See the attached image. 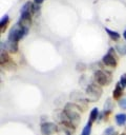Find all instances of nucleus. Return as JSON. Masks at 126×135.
I'll list each match as a JSON object with an SVG mask.
<instances>
[{
  "instance_id": "1",
  "label": "nucleus",
  "mask_w": 126,
  "mask_h": 135,
  "mask_svg": "<svg viewBox=\"0 0 126 135\" xmlns=\"http://www.w3.org/2000/svg\"><path fill=\"white\" fill-rule=\"evenodd\" d=\"M29 28L23 27L21 26L19 23H16L15 25H13L8 32V36H7V40L12 41V42H16L18 43V41H20L22 38H24L27 34H28Z\"/></svg>"
},
{
  "instance_id": "2",
  "label": "nucleus",
  "mask_w": 126,
  "mask_h": 135,
  "mask_svg": "<svg viewBox=\"0 0 126 135\" xmlns=\"http://www.w3.org/2000/svg\"><path fill=\"white\" fill-rule=\"evenodd\" d=\"M93 78L94 81L100 85V86H106L111 82V76L108 72L103 71V70H97L93 73Z\"/></svg>"
},
{
  "instance_id": "3",
  "label": "nucleus",
  "mask_w": 126,
  "mask_h": 135,
  "mask_svg": "<svg viewBox=\"0 0 126 135\" xmlns=\"http://www.w3.org/2000/svg\"><path fill=\"white\" fill-rule=\"evenodd\" d=\"M102 62H103L106 66L112 68V69L117 66V64H118V58L116 57V55H114V50H113L112 47L109 49L108 53L103 56Z\"/></svg>"
},
{
  "instance_id": "4",
  "label": "nucleus",
  "mask_w": 126,
  "mask_h": 135,
  "mask_svg": "<svg viewBox=\"0 0 126 135\" xmlns=\"http://www.w3.org/2000/svg\"><path fill=\"white\" fill-rule=\"evenodd\" d=\"M86 94H87V96L90 97V100H97L100 98V96L102 94V90L99 85L91 83L86 88Z\"/></svg>"
},
{
  "instance_id": "5",
  "label": "nucleus",
  "mask_w": 126,
  "mask_h": 135,
  "mask_svg": "<svg viewBox=\"0 0 126 135\" xmlns=\"http://www.w3.org/2000/svg\"><path fill=\"white\" fill-rule=\"evenodd\" d=\"M1 66L5 68L7 70H15L16 69V64L10 59V57L8 56L6 51H1Z\"/></svg>"
},
{
  "instance_id": "6",
  "label": "nucleus",
  "mask_w": 126,
  "mask_h": 135,
  "mask_svg": "<svg viewBox=\"0 0 126 135\" xmlns=\"http://www.w3.org/2000/svg\"><path fill=\"white\" fill-rule=\"evenodd\" d=\"M57 130V126L54 122H44L41 124V133L43 135H51Z\"/></svg>"
},
{
  "instance_id": "7",
  "label": "nucleus",
  "mask_w": 126,
  "mask_h": 135,
  "mask_svg": "<svg viewBox=\"0 0 126 135\" xmlns=\"http://www.w3.org/2000/svg\"><path fill=\"white\" fill-rule=\"evenodd\" d=\"M34 4L35 3H33L32 1H27V2H25L23 5H22V7H21V9H20V13H26V12H28V13H32V14H34Z\"/></svg>"
},
{
  "instance_id": "8",
  "label": "nucleus",
  "mask_w": 126,
  "mask_h": 135,
  "mask_svg": "<svg viewBox=\"0 0 126 135\" xmlns=\"http://www.w3.org/2000/svg\"><path fill=\"white\" fill-rule=\"evenodd\" d=\"M104 30H105V32L107 33V35L109 36V38H110L111 40H113V41H119V40H120L121 35H120L118 32L112 31V30H109V28H107V27H105Z\"/></svg>"
},
{
  "instance_id": "9",
  "label": "nucleus",
  "mask_w": 126,
  "mask_h": 135,
  "mask_svg": "<svg viewBox=\"0 0 126 135\" xmlns=\"http://www.w3.org/2000/svg\"><path fill=\"white\" fill-rule=\"evenodd\" d=\"M123 95V88L121 86V84L118 82L117 84H116V88H114V90H113V92H112V97H113V99H120V97Z\"/></svg>"
},
{
  "instance_id": "10",
  "label": "nucleus",
  "mask_w": 126,
  "mask_h": 135,
  "mask_svg": "<svg viewBox=\"0 0 126 135\" xmlns=\"http://www.w3.org/2000/svg\"><path fill=\"white\" fill-rule=\"evenodd\" d=\"M114 119H116L117 124L120 126V127H122V126H124L126 123V114H124V113L117 114L116 117H114Z\"/></svg>"
},
{
  "instance_id": "11",
  "label": "nucleus",
  "mask_w": 126,
  "mask_h": 135,
  "mask_svg": "<svg viewBox=\"0 0 126 135\" xmlns=\"http://www.w3.org/2000/svg\"><path fill=\"white\" fill-rule=\"evenodd\" d=\"M8 22H9V17H8V15H4V16L1 18V20H0V31H1V33H3V32L5 31V28H6L7 24H8Z\"/></svg>"
},
{
  "instance_id": "12",
  "label": "nucleus",
  "mask_w": 126,
  "mask_h": 135,
  "mask_svg": "<svg viewBox=\"0 0 126 135\" xmlns=\"http://www.w3.org/2000/svg\"><path fill=\"white\" fill-rule=\"evenodd\" d=\"M116 50H117V52H118L120 55H122V56L126 55V44H125V43H123V42L118 43V44L116 45Z\"/></svg>"
},
{
  "instance_id": "13",
  "label": "nucleus",
  "mask_w": 126,
  "mask_h": 135,
  "mask_svg": "<svg viewBox=\"0 0 126 135\" xmlns=\"http://www.w3.org/2000/svg\"><path fill=\"white\" fill-rule=\"evenodd\" d=\"M98 116H99V110L98 108H93L89 114V121L90 122H93L98 119Z\"/></svg>"
},
{
  "instance_id": "14",
  "label": "nucleus",
  "mask_w": 126,
  "mask_h": 135,
  "mask_svg": "<svg viewBox=\"0 0 126 135\" xmlns=\"http://www.w3.org/2000/svg\"><path fill=\"white\" fill-rule=\"evenodd\" d=\"M91 124H92V122L88 121V122L86 123V126L84 127V129H83L81 135H90V132H91Z\"/></svg>"
},
{
  "instance_id": "15",
  "label": "nucleus",
  "mask_w": 126,
  "mask_h": 135,
  "mask_svg": "<svg viewBox=\"0 0 126 135\" xmlns=\"http://www.w3.org/2000/svg\"><path fill=\"white\" fill-rule=\"evenodd\" d=\"M119 83L121 84V86H122L123 89H124V88H126V73H124V74H122V75H121Z\"/></svg>"
},
{
  "instance_id": "16",
  "label": "nucleus",
  "mask_w": 126,
  "mask_h": 135,
  "mask_svg": "<svg viewBox=\"0 0 126 135\" xmlns=\"http://www.w3.org/2000/svg\"><path fill=\"white\" fill-rule=\"evenodd\" d=\"M119 107L123 110H126V97L122 98L120 101H119Z\"/></svg>"
},
{
  "instance_id": "17",
  "label": "nucleus",
  "mask_w": 126,
  "mask_h": 135,
  "mask_svg": "<svg viewBox=\"0 0 126 135\" xmlns=\"http://www.w3.org/2000/svg\"><path fill=\"white\" fill-rule=\"evenodd\" d=\"M113 133H114L113 128H112V127H109V128H107V129L104 131L103 135H113Z\"/></svg>"
},
{
  "instance_id": "18",
  "label": "nucleus",
  "mask_w": 126,
  "mask_h": 135,
  "mask_svg": "<svg viewBox=\"0 0 126 135\" xmlns=\"http://www.w3.org/2000/svg\"><path fill=\"white\" fill-rule=\"evenodd\" d=\"M43 1H44V0H34V3H36V4L40 5L41 3H43Z\"/></svg>"
},
{
  "instance_id": "19",
  "label": "nucleus",
  "mask_w": 126,
  "mask_h": 135,
  "mask_svg": "<svg viewBox=\"0 0 126 135\" xmlns=\"http://www.w3.org/2000/svg\"><path fill=\"white\" fill-rule=\"evenodd\" d=\"M123 38L125 39V41H126V30L123 32Z\"/></svg>"
},
{
  "instance_id": "20",
  "label": "nucleus",
  "mask_w": 126,
  "mask_h": 135,
  "mask_svg": "<svg viewBox=\"0 0 126 135\" xmlns=\"http://www.w3.org/2000/svg\"><path fill=\"white\" fill-rule=\"evenodd\" d=\"M122 135H124V134H122Z\"/></svg>"
}]
</instances>
